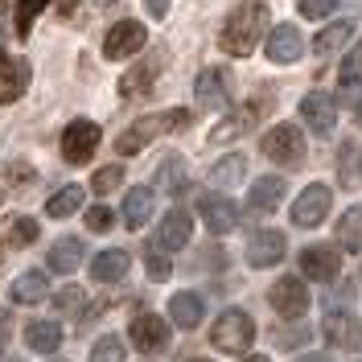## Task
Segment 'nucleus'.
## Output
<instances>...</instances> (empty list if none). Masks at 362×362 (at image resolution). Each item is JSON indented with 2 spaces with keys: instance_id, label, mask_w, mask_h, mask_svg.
I'll use <instances>...</instances> for the list:
<instances>
[{
  "instance_id": "7ed1b4c3",
  "label": "nucleus",
  "mask_w": 362,
  "mask_h": 362,
  "mask_svg": "<svg viewBox=\"0 0 362 362\" xmlns=\"http://www.w3.org/2000/svg\"><path fill=\"white\" fill-rule=\"evenodd\" d=\"M259 148H264V157L276 160L280 169H296V165H305V136H300L296 124H276L272 132H264Z\"/></svg>"
},
{
  "instance_id": "1a4fd4ad",
  "label": "nucleus",
  "mask_w": 362,
  "mask_h": 362,
  "mask_svg": "<svg viewBox=\"0 0 362 362\" xmlns=\"http://www.w3.org/2000/svg\"><path fill=\"white\" fill-rule=\"evenodd\" d=\"M144 42H148V33L140 21H115L103 37V58H132V54H140Z\"/></svg>"
},
{
  "instance_id": "4468645a",
  "label": "nucleus",
  "mask_w": 362,
  "mask_h": 362,
  "mask_svg": "<svg viewBox=\"0 0 362 362\" xmlns=\"http://www.w3.org/2000/svg\"><path fill=\"white\" fill-rule=\"evenodd\" d=\"M284 251H288V243H284L280 230H255L247 243V264L251 268H272V264L284 259Z\"/></svg>"
},
{
  "instance_id": "de8ad7c7",
  "label": "nucleus",
  "mask_w": 362,
  "mask_h": 362,
  "mask_svg": "<svg viewBox=\"0 0 362 362\" xmlns=\"http://www.w3.org/2000/svg\"><path fill=\"white\" fill-rule=\"evenodd\" d=\"M0 255H4V243H0Z\"/></svg>"
},
{
  "instance_id": "412c9836",
  "label": "nucleus",
  "mask_w": 362,
  "mask_h": 362,
  "mask_svg": "<svg viewBox=\"0 0 362 362\" xmlns=\"http://www.w3.org/2000/svg\"><path fill=\"white\" fill-rule=\"evenodd\" d=\"M148 218H153V189L148 185H136V189H128V198H124V223H128V230H140Z\"/></svg>"
},
{
  "instance_id": "a19ab883",
  "label": "nucleus",
  "mask_w": 362,
  "mask_h": 362,
  "mask_svg": "<svg viewBox=\"0 0 362 362\" xmlns=\"http://www.w3.org/2000/svg\"><path fill=\"white\" fill-rule=\"evenodd\" d=\"M13 235H17V243H33V239H37V223H33V218H17Z\"/></svg>"
},
{
  "instance_id": "0eeeda50",
  "label": "nucleus",
  "mask_w": 362,
  "mask_h": 362,
  "mask_svg": "<svg viewBox=\"0 0 362 362\" xmlns=\"http://www.w3.org/2000/svg\"><path fill=\"white\" fill-rule=\"evenodd\" d=\"M300 119H305L317 136H329L338 128V99H334L329 90H309V95L300 99Z\"/></svg>"
},
{
  "instance_id": "f257e3e1",
  "label": "nucleus",
  "mask_w": 362,
  "mask_h": 362,
  "mask_svg": "<svg viewBox=\"0 0 362 362\" xmlns=\"http://www.w3.org/2000/svg\"><path fill=\"white\" fill-rule=\"evenodd\" d=\"M268 4L264 0H243L230 17H226L223 33H218V45H223L230 58H247L251 49L259 45V37L268 33Z\"/></svg>"
},
{
  "instance_id": "f8f14e48",
  "label": "nucleus",
  "mask_w": 362,
  "mask_h": 362,
  "mask_svg": "<svg viewBox=\"0 0 362 362\" xmlns=\"http://www.w3.org/2000/svg\"><path fill=\"white\" fill-rule=\"evenodd\" d=\"M198 214L206 218V226H210L214 235H230V230H235V223H239V210H235V202H230V198H223V194H202V198H198Z\"/></svg>"
},
{
  "instance_id": "09e8293b",
  "label": "nucleus",
  "mask_w": 362,
  "mask_h": 362,
  "mask_svg": "<svg viewBox=\"0 0 362 362\" xmlns=\"http://www.w3.org/2000/svg\"><path fill=\"white\" fill-rule=\"evenodd\" d=\"M194 362H202V358H194Z\"/></svg>"
},
{
  "instance_id": "2f4dec72",
  "label": "nucleus",
  "mask_w": 362,
  "mask_h": 362,
  "mask_svg": "<svg viewBox=\"0 0 362 362\" xmlns=\"http://www.w3.org/2000/svg\"><path fill=\"white\" fill-rule=\"evenodd\" d=\"M243 173H247V160H243V153H230V157H223L214 169H210V181L214 185H239L243 181Z\"/></svg>"
},
{
  "instance_id": "4c0bfd02",
  "label": "nucleus",
  "mask_w": 362,
  "mask_h": 362,
  "mask_svg": "<svg viewBox=\"0 0 362 362\" xmlns=\"http://www.w3.org/2000/svg\"><path fill=\"white\" fill-rule=\"evenodd\" d=\"M83 300H87V296H83V288H62V293L54 296V309H58V313H83Z\"/></svg>"
},
{
  "instance_id": "c03bdc74",
  "label": "nucleus",
  "mask_w": 362,
  "mask_h": 362,
  "mask_svg": "<svg viewBox=\"0 0 362 362\" xmlns=\"http://www.w3.org/2000/svg\"><path fill=\"white\" fill-rule=\"evenodd\" d=\"M296 362H329L325 354H305V358H296Z\"/></svg>"
},
{
  "instance_id": "6e6552de",
  "label": "nucleus",
  "mask_w": 362,
  "mask_h": 362,
  "mask_svg": "<svg viewBox=\"0 0 362 362\" xmlns=\"http://www.w3.org/2000/svg\"><path fill=\"white\" fill-rule=\"evenodd\" d=\"M329 185H321V181H313V185H305L300 189V198L293 202V223L296 226H321L325 223V214H329Z\"/></svg>"
},
{
  "instance_id": "2eb2a0df",
  "label": "nucleus",
  "mask_w": 362,
  "mask_h": 362,
  "mask_svg": "<svg viewBox=\"0 0 362 362\" xmlns=\"http://www.w3.org/2000/svg\"><path fill=\"white\" fill-rule=\"evenodd\" d=\"M268 58L272 62H280V66H288V62H296L300 58V49H305V42H300V29L296 25H272V33H268Z\"/></svg>"
},
{
  "instance_id": "9b49d317",
  "label": "nucleus",
  "mask_w": 362,
  "mask_h": 362,
  "mask_svg": "<svg viewBox=\"0 0 362 362\" xmlns=\"http://www.w3.org/2000/svg\"><path fill=\"white\" fill-rule=\"evenodd\" d=\"M194 95H198V103H202L206 112H218L230 103V78H226V70L210 66L198 74V83H194Z\"/></svg>"
},
{
  "instance_id": "79ce46f5",
  "label": "nucleus",
  "mask_w": 362,
  "mask_h": 362,
  "mask_svg": "<svg viewBox=\"0 0 362 362\" xmlns=\"http://www.w3.org/2000/svg\"><path fill=\"white\" fill-rule=\"evenodd\" d=\"M144 4H148V13H153V17H165V13H169V4H173V0H144Z\"/></svg>"
},
{
  "instance_id": "39448f33",
  "label": "nucleus",
  "mask_w": 362,
  "mask_h": 362,
  "mask_svg": "<svg viewBox=\"0 0 362 362\" xmlns=\"http://www.w3.org/2000/svg\"><path fill=\"white\" fill-rule=\"evenodd\" d=\"M99 140H103V132H99L95 119H74V124H66V132H62V157L70 165H87L95 157V148H99Z\"/></svg>"
},
{
  "instance_id": "bb28decb",
  "label": "nucleus",
  "mask_w": 362,
  "mask_h": 362,
  "mask_svg": "<svg viewBox=\"0 0 362 362\" xmlns=\"http://www.w3.org/2000/svg\"><path fill=\"white\" fill-rule=\"evenodd\" d=\"M169 317H173V325H181V329H194V325L202 321V296L177 293L169 300Z\"/></svg>"
},
{
  "instance_id": "7c9ffc66",
  "label": "nucleus",
  "mask_w": 362,
  "mask_h": 362,
  "mask_svg": "<svg viewBox=\"0 0 362 362\" xmlns=\"http://www.w3.org/2000/svg\"><path fill=\"white\" fill-rule=\"evenodd\" d=\"M338 243L346 251H362V206H350L338 223Z\"/></svg>"
},
{
  "instance_id": "a211bd4d",
  "label": "nucleus",
  "mask_w": 362,
  "mask_h": 362,
  "mask_svg": "<svg viewBox=\"0 0 362 362\" xmlns=\"http://www.w3.org/2000/svg\"><path fill=\"white\" fill-rule=\"evenodd\" d=\"M189 230H194L189 214H185V210H169V214L160 218V230H157V243H153V247L157 251H181L189 243Z\"/></svg>"
},
{
  "instance_id": "f03ea898",
  "label": "nucleus",
  "mask_w": 362,
  "mask_h": 362,
  "mask_svg": "<svg viewBox=\"0 0 362 362\" xmlns=\"http://www.w3.org/2000/svg\"><path fill=\"white\" fill-rule=\"evenodd\" d=\"M189 124H194V115L185 112V107H173V112H160V115H144V119H136L132 128L115 140V153H119V157H132L144 144H153L157 132H181V128H189Z\"/></svg>"
},
{
  "instance_id": "393cba45",
  "label": "nucleus",
  "mask_w": 362,
  "mask_h": 362,
  "mask_svg": "<svg viewBox=\"0 0 362 362\" xmlns=\"http://www.w3.org/2000/svg\"><path fill=\"white\" fill-rule=\"evenodd\" d=\"M350 37H354V21L325 25V29L313 37V54H317V58H329V54H338V49L350 42Z\"/></svg>"
},
{
  "instance_id": "ea45409f",
  "label": "nucleus",
  "mask_w": 362,
  "mask_h": 362,
  "mask_svg": "<svg viewBox=\"0 0 362 362\" xmlns=\"http://www.w3.org/2000/svg\"><path fill=\"white\" fill-rule=\"evenodd\" d=\"M148 276H153V280H169V259H165L157 247H148Z\"/></svg>"
},
{
  "instance_id": "4be33fe9",
  "label": "nucleus",
  "mask_w": 362,
  "mask_h": 362,
  "mask_svg": "<svg viewBox=\"0 0 362 362\" xmlns=\"http://www.w3.org/2000/svg\"><path fill=\"white\" fill-rule=\"evenodd\" d=\"M8 296H13L17 305H42L45 296H49V280H45L42 272H25V276L13 280Z\"/></svg>"
},
{
  "instance_id": "c756f323",
  "label": "nucleus",
  "mask_w": 362,
  "mask_h": 362,
  "mask_svg": "<svg viewBox=\"0 0 362 362\" xmlns=\"http://www.w3.org/2000/svg\"><path fill=\"white\" fill-rule=\"evenodd\" d=\"M255 115H259V107H243V112L226 115L223 124H218V128L210 132V140H218V144H223V140H235V136H243V132L251 128V124H255Z\"/></svg>"
},
{
  "instance_id": "473e14b6",
  "label": "nucleus",
  "mask_w": 362,
  "mask_h": 362,
  "mask_svg": "<svg viewBox=\"0 0 362 362\" xmlns=\"http://www.w3.org/2000/svg\"><path fill=\"white\" fill-rule=\"evenodd\" d=\"M49 0H17V37H29V29H33V21H37V13H42Z\"/></svg>"
},
{
  "instance_id": "ddd939ff",
  "label": "nucleus",
  "mask_w": 362,
  "mask_h": 362,
  "mask_svg": "<svg viewBox=\"0 0 362 362\" xmlns=\"http://www.w3.org/2000/svg\"><path fill=\"white\" fill-rule=\"evenodd\" d=\"M321 334L334 341V346H341V350H358V346H362L358 321L346 313V309H329V313L321 317Z\"/></svg>"
},
{
  "instance_id": "e433bc0d",
  "label": "nucleus",
  "mask_w": 362,
  "mask_h": 362,
  "mask_svg": "<svg viewBox=\"0 0 362 362\" xmlns=\"http://www.w3.org/2000/svg\"><path fill=\"white\" fill-rule=\"evenodd\" d=\"M338 4H341V0H296V13H300V17H309V21H317V17H329Z\"/></svg>"
},
{
  "instance_id": "dca6fc26",
  "label": "nucleus",
  "mask_w": 362,
  "mask_h": 362,
  "mask_svg": "<svg viewBox=\"0 0 362 362\" xmlns=\"http://www.w3.org/2000/svg\"><path fill=\"white\" fill-rule=\"evenodd\" d=\"M300 272H305V280H321V284H329V280L341 272L338 247H305L300 251Z\"/></svg>"
},
{
  "instance_id": "5701e85b",
  "label": "nucleus",
  "mask_w": 362,
  "mask_h": 362,
  "mask_svg": "<svg viewBox=\"0 0 362 362\" xmlns=\"http://www.w3.org/2000/svg\"><path fill=\"white\" fill-rule=\"evenodd\" d=\"M83 255H87L83 239H58V243L49 247V272H58V276H70V272L83 264Z\"/></svg>"
},
{
  "instance_id": "20e7f679",
  "label": "nucleus",
  "mask_w": 362,
  "mask_h": 362,
  "mask_svg": "<svg viewBox=\"0 0 362 362\" xmlns=\"http://www.w3.org/2000/svg\"><path fill=\"white\" fill-rule=\"evenodd\" d=\"M210 341H214L223 354H243L251 341H255V321H251L243 309H226V313L214 321Z\"/></svg>"
},
{
  "instance_id": "a878e982",
  "label": "nucleus",
  "mask_w": 362,
  "mask_h": 362,
  "mask_svg": "<svg viewBox=\"0 0 362 362\" xmlns=\"http://www.w3.org/2000/svg\"><path fill=\"white\" fill-rule=\"evenodd\" d=\"M25 341H29L37 354H54V350L62 346V329H58L54 321H29V325H25Z\"/></svg>"
},
{
  "instance_id": "58836bf2",
  "label": "nucleus",
  "mask_w": 362,
  "mask_h": 362,
  "mask_svg": "<svg viewBox=\"0 0 362 362\" xmlns=\"http://www.w3.org/2000/svg\"><path fill=\"white\" fill-rule=\"evenodd\" d=\"M112 223H115V214L107 210V206H90L87 210V226L90 230H112Z\"/></svg>"
},
{
  "instance_id": "6ab92c4d",
  "label": "nucleus",
  "mask_w": 362,
  "mask_h": 362,
  "mask_svg": "<svg viewBox=\"0 0 362 362\" xmlns=\"http://www.w3.org/2000/svg\"><path fill=\"white\" fill-rule=\"evenodd\" d=\"M128 264H132V255H128V251H119V247L99 251V255L90 259V276H95L99 284H115V280H124V276H128Z\"/></svg>"
},
{
  "instance_id": "f3484780",
  "label": "nucleus",
  "mask_w": 362,
  "mask_h": 362,
  "mask_svg": "<svg viewBox=\"0 0 362 362\" xmlns=\"http://www.w3.org/2000/svg\"><path fill=\"white\" fill-rule=\"evenodd\" d=\"M29 90V62L13 58V54H0V103H13Z\"/></svg>"
},
{
  "instance_id": "aec40b11",
  "label": "nucleus",
  "mask_w": 362,
  "mask_h": 362,
  "mask_svg": "<svg viewBox=\"0 0 362 362\" xmlns=\"http://www.w3.org/2000/svg\"><path fill=\"white\" fill-rule=\"evenodd\" d=\"M132 341L140 350H160L165 341H169V329H165V321L153 313H140L132 317Z\"/></svg>"
},
{
  "instance_id": "423d86ee",
  "label": "nucleus",
  "mask_w": 362,
  "mask_h": 362,
  "mask_svg": "<svg viewBox=\"0 0 362 362\" xmlns=\"http://www.w3.org/2000/svg\"><path fill=\"white\" fill-rule=\"evenodd\" d=\"M268 300H272V309H276L280 317H288V321H296V317L309 313V288H305L300 276H284V280H276Z\"/></svg>"
},
{
  "instance_id": "72a5a7b5",
  "label": "nucleus",
  "mask_w": 362,
  "mask_h": 362,
  "mask_svg": "<svg viewBox=\"0 0 362 362\" xmlns=\"http://www.w3.org/2000/svg\"><path fill=\"white\" fill-rule=\"evenodd\" d=\"M90 362H124V341L107 334V338H99L90 346Z\"/></svg>"
},
{
  "instance_id": "f704fd0d",
  "label": "nucleus",
  "mask_w": 362,
  "mask_h": 362,
  "mask_svg": "<svg viewBox=\"0 0 362 362\" xmlns=\"http://www.w3.org/2000/svg\"><path fill=\"white\" fill-rule=\"evenodd\" d=\"M119 181H124V169H119V165H103V169H99V173L90 177V189L107 198L112 189H119Z\"/></svg>"
},
{
  "instance_id": "cd10ccee",
  "label": "nucleus",
  "mask_w": 362,
  "mask_h": 362,
  "mask_svg": "<svg viewBox=\"0 0 362 362\" xmlns=\"http://www.w3.org/2000/svg\"><path fill=\"white\" fill-rule=\"evenodd\" d=\"M83 198H87L83 185H62V189L45 202V214H49V218H66V214H74V210L83 206Z\"/></svg>"
},
{
  "instance_id": "b1692460",
  "label": "nucleus",
  "mask_w": 362,
  "mask_h": 362,
  "mask_svg": "<svg viewBox=\"0 0 362 362\" xmlns=\"http://www.w3.org/2000/svg\"><path fill=\"white\" fill-rule=\"evenodd\" d=\"M284 177H259L255 185H251V210H259V214H268V210H276V206L284 202Z\"/></svg>"
},
{
  "instance_id": "a18cd8bd",
  "label": "nucleus",
  "mask_w": 362,
  "mask_h": 362,
  "mask_svg": "<svg viewBox=\"0 0 362 362\" xmlns=\"http://www.w3.org/2000/svg\"><path fill=\"white\" fill-rule=\"evenodd\" d=\"M243 362H268V358H259V354H251V358H243Z\"/></svg>"
},
{
  "instance_id": "8fccbe9b",
  "label": "nucleus",
  "mask_w": 362,
  "mask_h": 362,
  "mask_svg": "<svg viewBox=\"0 0 362 362\" xmlns=\"http://www.w3.org/2000/svg\"><path fill=\"white\" fill-rule=\"evenodd\" d=\"M0 198H4V194H0Z\"/></svg>"
},
{
  "instance_id": "c9c22d12",
  "label": "nucleus",
  "mask_w": 362,
  "mask_h": 362,
  "mask_svg": "<svg viewBox=\"0 0 362 362\" xmlns=\"http://www.w3.org/2000/svg\"><path fill=\"white\" fill-rule=\"evenodd\" d=\"M358 74H362V42L346 54V62L338 66V83H341V87H354V83H358Z\"/></svg>"
},
{
  "instance_id": "c85d7f7f",
  "label": "nucleus",
  "mask_w": 362,
  "mask_h": 362,
  "mask_svg": "<svg viewBox=\"0 0 362 362\" xmlns=\"http://www.w3.org/2000/svg\"><path fill=\"white\" fill-rule=\"evenodd\" d=\"M157 185L165 194H181L185 185H189V173H185V160L181 157H165L157 169Z\"/></svg>"
},
{
  "instance_id": "49530a36",
  "label": "nucleus",
  "mask_w": 362,
  "mask_h": 362,
  "mask_svg": "<svg viewBox=\"0 0 362 362\" xmlns=\"http://www.w3.org/2000/svg\"><path fill=\"white\" fill-rule=\"evenodd\" d=\"M358 124H362V103H358Z\"/></svg>"
},
{
  "instance_id": "9d476101",
  "label": "nucleus",
  "mask_w": 362,
  "mask_h": 362,
  "mask_svg": "<svg viewBox=\"0 0 362 362\" xmlns=\"http://www.w3.org/2000/svg\"><path fill=\"white\" fill-rule=\"evenodd\" d=\"M160 66H165V49H153L140 66H132L124 78H119V95L124 99H136V95H153V83H157Z\"/></svg>"
},
{
  "instance_id": "37998d69",
  "label": "nucleus",
  "mask_w": 362,
  "mask_h": 362,
  "mask_svg": "<svg viewBox=\"0 0 362 362\" xmlns=\"http://www.w3.org/2000/svg\"><path fill=\"white\" fill-rule=\"evenodd\" d=\"M74 8H78V0H58V13L62 17H74Z\"/></svg>"
}]
</instances>
